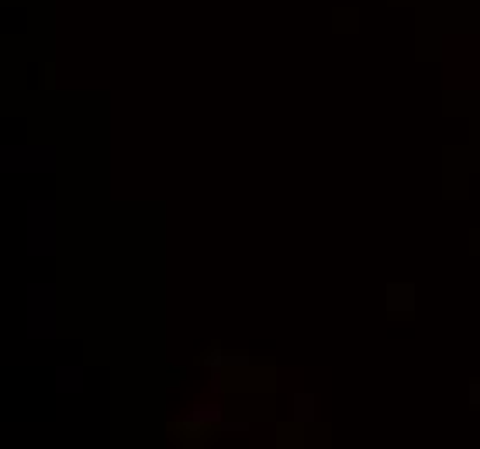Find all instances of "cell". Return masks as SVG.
Instances as JSON below:
<instances>
[{"mask_svg": "<svg viewBox=\"0 0 480 449\" xmlns=\"http://www.w3.org/2000/svg\"><path fill=\"white\" fill-rule=\"evenodd\" d=\"M169 436H173L180 446H207V443L218 436V429L207 425L204 415H197V418H190V422H173V425H169Z\"/></svg>", "mask_w": 480, "mask_h": 449, "instance_id": "1", "label": "cell"}, {"mask_svg": "<svg viewBox=\"0 0 480 449\" xmlns=\"http://www.w3.org/2000/svg\"><path fill=\"white\" fill-rule=\"evenodd\" d=\"M387 308H391V315H398V311H411V304H415V287L411 284H391L387 287Z\"/></svg>", "mask_w": 480, "mask_h": 449, "instance_id": "2", "label": "cell"}, {"mask_svg": "<svg viewBox=\"0 0 480 449\" xmlns=\"http://www.w3.org/2000/svg\"><path fill=\"white\" fill-rule=\"evenodd\" d=\"M470 401H474V405H477V408H480V380H477V384H474V387H470Z\"/></svg>", "mask_w": 480, "mask_h": 449, "instance_id": "3", "label": "cell"}]
</instances>
